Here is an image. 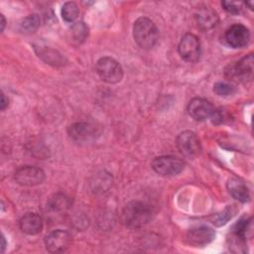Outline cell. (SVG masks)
<instances>
[{"instance_id": "obj_15", "label": "cell", "mask_w": 254, "mask_h": 254, "mask_svg": "<svg viewBox=\"0 0 254 254\" xmlns=\"http://www.w3.org/2000/svg\"><path fill=\"white\" fill-rule=\"evenodd\" d=\"M195 19L199 28L205 31L214 28L218 23L217 13L210 7L199 8L195 13Z\"/></svg>"}, {"instance_id": "obj_7", "label": "cell", "mask_w": 254, "mask_h": 254, "mask_svg": "<svg viewBox=\"0 0 254 254\" xmlns=\"http://www.w3.org/2000/svg\"><path fill=\"white\" fill-rule=\"evenodd\" d=\"M178 51L182 59L189 63L198 61L200 57V43L198 38L193 34H186L181 39Z\"/></svg>"}, {"instance_id": "obj_20", "label": "cell", "mask_w": 254, "mask_h": 254, "mask_svg": "<svg viewBox=\"0 0 254 254\" xmlns=\"http://www.w3.org/2000/svg\"><path fill=\"white\" fill-rule=\"evenodd\" d=\"M79 15V9L74 2H65L62 7V17L67 23H73Z\"/></svg>"}, {"instance_id": "obj_10", "label": "cell", "mask_w": 254, "mask_h": 254, "mask_svg": "<svg viewBox=\"0 0 254 254\" xmlns=\"http://www.w3.org/2000/svg\"><path fill=\"white\" fill-rule=\"evenodd\" d=\"M250 40L249 30L241 24H234L230 26L224 33V41L226 44L234 49L245 47Z\"/></svg>"}, {"instance_id": "obj_18", "label": "cell", "mask_w": 254, "mask_h": 254, "mask_svg": "<svg viewBox=\"0 0 254 254\" xmlns=\"http://www.w3.org/2000/svg\"><path fill=\"white\" fill-rule=\"evenodd\" d=\"M233 233L235 238L245 241L247 236L252 233V218H241L234 226Z\"/></svg>"}, {"instance_id": "obj_11", "label": "cell", "mask_w": 254, "mask_h": 254, "mask_svg": "<svg viewBox=\"0 0 254 254\" xmlns=\"http://www.w3.org/2000/svg\"><path fill=\"white\" fill-rule=\"evenodd\" d=\"M99 128L89 122H75L68 126L67 134L74 141L82 142L94 139L99 135Z\"/></svg>"}, {"instance_id": "obj_9", "label": "cell", "mask_w": 254, "mask_h": 254, "mask_svg": "<svg viewBox=\"0 0 254 254\" xmlns=\"http://www.w3.org/2000/svg\"><path fill=\"white\" fill-rule=\"evenodd\" d=\"M71 243L70 234L62 229H57L50 232L45 237V245L51 253H62L67 250Z\"/></svg>"}, {"instance_id": "obj_12", "label": "cell", "mask_w": 254, "mask_h": 254, "mask_svg": "<svg viewBox=\"0 0 254 254\" xmlns=\"http://www.w3.org/2000/svg\"><path fill=\"white\" fill-rule=\"evenodd\" d=\"M188 111L190 117H192L194 120L202 121L211 116L212 112L214 111V107L210 101L204 98L195 97L190 101Z\"/></svg>"}, {"instance_id": "obj_14", "label": "cell", "mask_w": 254, "mask_h": 254, "mask_svg": "<svg viewBox=\"0 0 254 254\" xmlns=\"http://www.w3.org/2000/svg\"><path fill=\"white\" fill-rule=\"evenodd\" d=\"M20 228L26 234L36 235L42 231L43 220L39 214L28 212L20 219Z\"/></svg>"}, {"instance_id": "obj_22", "label": "cell", "mask_w": 254, "mask_h": 254, "mask_svg": "<svg viewBox=\"0 0 254 254\" xmlns=\"http://www.w3.org/2000/svg\"><path fill=\"white\" fill-rule=\"evenodd\" d=\"M71 38L74 42L81 43L88 36V28L83 22L74 23L70 29Z\"/></svg>"}, {"instance_id": "obj_5", "label": "cell", "mask_w": 254, "mask_h": 254, "mask_svg": "<svg viewBox=\"0 0 254 254\" xmlns=\"http://www.w3.org/2000/svg\"><path fill=\"white\" fill-rule=\"evenodd\" d=\"M177 146L179 151L188 158H194L201 152V144L198 137L190 130L180 133L177 138Z\"/></svg>"}, {"instance_id": "obj_6", "label": "cell", "mask_w": 254, "mask_h": 254, "mask_svg": "<svg viewBox=\"0 0 254 254\" xmlns=\"http://www.w3.org/2000/svg\"><path fill=\"white\" fill-rule=\"evenodd\" d=\"M14 180L21 186L35 187L44 182L45 173L42 169L35 166H23L16 170Z\"/></svg>"}, {"instance_id": "obj_29", "label": "cell", "mask_w": 254, "mask_h": 254, "mask_svg": "<svg viewBox=\"0 0 254 254\" xmlns=\"http://www.w3.org/2000/svg\"><path fill=\"white\" fill-rule=\"evenodd\" d=\"M4 250H5V238L3 236L2 237V252H4Z\"/></svg>"}, {"instance_id": "obj_16", "label": "cell", "mask_w": 254, "mask_h": 254, "mask_svg": "<svg viewBox=\"0 0 254 254\" xmlns=\"http://www.w3.org/2000/svg\"><path fill=\"white\" fill-rule=\"evenodd\" d=\"M227 190L229 193L241 202H247L250 199V192L246 185L237 178H231L227 182Z\"/></svg>"}, {"instance_id": "obj_1", "label": "cell", "mask_w": 254, "mask_h": 254, "mask_svg": "<svg viewBox=\"0 0 254 254\" xmlns=\"http://www.w3.org/2000/svg\"><path fill=\"white\" fill-rule=\"evenodd\" d=\"M152 213V208L146 202L132 200L124 206L121 212V221L128 228H140L151 220Z\"/></svg>"}, {"instance_id": "obj_28", "label": "cell", "mask_w": 254, "mask_h": 254, "mask_svg": "<svg viewBox=\"0 0 254 254\" xmlns=\"http://www.w3.org/2000/svg\"><path fill=\"white\" fill-rule=\"evenodd\" d=\"M5 18L3 15H1V31L4 30V27H5Z\"/></svg>"}, {"instance_id": "obj_3", "label": "cell", "mask_w": 254, "mask_h": 254, "mask_svg": "<svg viewBox=\"0 0 254 254\" xmlns=\"http://www.w3.org/2000/svg\"><path fill=\"white\" fill-rule=\"evenodd\" d=\"M96 72L107 83H117L123 77V69L120 64L110 57H103L97 61Z\"/></svg>"}, {"instance_id": "obj_4", "label": "cell", "mask_w": 254, "mask_h": 254, "mask_svg": "<svg viewBox=\"0 0 254 254\" xmlns=\"http://www.w3.org/2000/svg\"><path fill=\"white\" fill-rule=\"evenodd\" d=\"M152 168L161 176H176L185 169V162L174 156H160L152 161Z\"/></svg>"}, {"instance_id": "obj_25", "label": "cell", "mask_w": 254, "mask_h": 254, "mask_svg": "<svg viewBox=\"0 0 254 254\" xmlns=\"http://www.w3.org/2000/svg\"><path fill=\"white\" fill-rule=\"evenodd\" d=\"M210 118H211V121L213 124H221V123H224L228 119V116H227V113L225 110L214 109Z\"/></svg>"}, {"instance_id": "obj_17", "label": "cell", "mask_w": 254, "mask_h": 254, "mask_svg": "<svg viewBox=\"0 0 254 254\" xmlns=\"http://www.w3.org/2000/svg\"><path fill=\"white\" fill-rule=\"evenodd\" d=\"M68 206H69L68 198L62 193L54 194L48 199V202H47V208H49L51 211H54V212L64 211L67 209Z\"/></svg>"}, {"instance_id": "obj_21", "label": "cell", "mask_w": 254, "mask_h": 254, "mask_svg": "<svg viewBox=\"0 0 254 254\" xmlns=\"http://www.w3.org/2000/svg\"><path fill=\"white\" fill-rule=\"evenodd\" d=\"M40 26V18L37 14H31L25 17L20 23V30L24 33H33Z\"/></svg>"}, {"instance_id": "obj_26", "label": "cell", "mask_w": 254, "mask_h": 254, "mask_svg": "<svg viewBox=\"0 0 254 254\" xmlns=\"http://www.w3.org/2000/svg\"><path fill=\"white\" fill-rule=\"evenodd\" d=\"M229 218H231V209L226 208L223 212L216 215V218L215 220H213V223L215 225H222L225 224Z\"/></svg>"}, {"instance_id": "obj_23", "label": "cell", "mask_w": 254, "mask_h": 254, "mask_svg": "<svg viewBox=\"0 0 254 254\" xmlns=\"http://www.w3.org/2000/svg\"><path fill=\"white\" fill-rule=\"evenodd\" d=\"M213 91L219 96H229L235 92V87L228 82L219 81L213 85Z\"/></svg>"}, {"instance_id": "obj_19", "label": "cell", "mask_w": 254, "mask_h": 254, "mask_svg": "<svg viewBox=\"0 0 254 254\" xmlns=\"http://www.w3.org/2000/svg\"><path fill=\"white\" fill-rule=\"evenodd\" d=\"M39 57H41L46 63L56 66L63 65L64 63V59L62 57V55L53 49H40Z\"/></svg>"}, {"instance_id": "obj_13", "label": "cell", "mask_w": 254, "mask_h": 254, "mask_svg": "<svg viewBox=\"0 0 254 254\" xmlns=\"http://www.w3.org/2000/svg\"><path fill=\"white\" fill-rule=\"evenodd\" d=\"M215 237V231L208 226H196L187 232V240L195 246L205 245Z\"/></svg>"}, {"instance_id": "obj_24", "label": "cell", "mask_w": 254, "mask_h": 254, "mask_svg": "<svg viewBox=\"0 0 254 254\" xmlns=\"http://www.w3.org/2000/svg\"><path fill=\"white\" fill-rule=\"evenodd\" d=\"M221 5L223 6V9L228 12L229 14H239L242 10L241 3L238 2H232V1H222Z\"/></svg>"}, {"instance_id": "obj_30", "label": "cell", "mask_w": 254, "mask_h": 254, "mask_svg": "<svg viewBox=\"0 0 254 254\" xmlns=\"http://www.w3.org/2000/svg\"><path fill=\"white\" fill-rule=\"evenodd\" d=\"M245 4H246V5H249V8H250V9L253 8V2H246Z\"/></svg>"}, {"instance_id": "obj_8", "label": "cell", "mask_w": 254, "mask_h": 254, "mask_svg": "<svg viewBox=\"0 0 254 254\" xmlns=\"http://www.w3.org/2000/svg\"><path fill=\"white\" fill-rule=\"evenodd\" d=\"M253 64V55L249 54L236 62L232 66H230V69L227 71V73L232 79L240 82H247L252 79Z\"/></svg>"}, {"instance_id": "obj_27", "label": "cell", "mask_w": 254, "mask_h": 254, "mask_svg": "<svg viewBox=\"0 0 254 254\" xmlns=\"http://www.w3.org/2000/svg\"><path fill=\"white\" fill-rule=\"evenodd\" d=\"M7 105H8V98H6L5 94L2 93L1 94V109L4 110Z\"/></svg>"}, {"instance_id": "obj_2", "label": "cell", "mask_w": 254, "mask_h": 254, "mask_svg": "<svg viewBox=\"0 0 254 254\" xmlns=\"http://www.w3.org/2000/svg\"><path fill=\"white\" fill-rule=\"evenodd\" d=\"M133 37L140 48L148 50L157 44L159 31L152 20L146 17H140L134 23Z\"/></svg>"}]
</instances>
